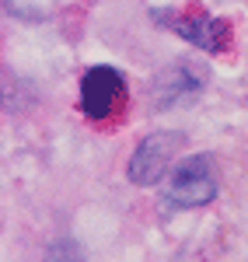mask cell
Masks as SVG:
<instances>
[{
	"mask_svg": "<svg viewBox=\"0 0 248 262\" xmlns=\"http://www.w3.org/2000/svg\"><path fill=\"white\" fill-rule=\"evenodd\" d=\"M217 196V175L207 158H186L175 164V171L168 175L165 185V203L178 206V210H196L207 206Z\"/></svg>",
	"mask_w": 248,
	"mask_h": 262,
	"instance_id": "6da1fadb",
	"label": "cell"
},
{
	"mask_svg": "<svg viewBox=\"0 0 248 262\" xmlns=\"http://www.w3.org/2000/svg\"><path fill=\"white\" fill-rule=\"evenodd\" d=\"M126 98V81L116 67H91L81 77V112L91 122L108 119Z\"/></svg>",
	"mask_w": 248,
	"mask_h": 262,
	"instance_id": "7a4b0ae2",
	"label": "cell"
},
{
	"mask_svg": "<svg viewBox=\"0 0 248 262\" xmlns=\"http://www.w3.org/2000/svg\"><path fill=\"white\" fill-rule=\"evenodd\" d=\"M186 143L182 133H150L147 140L137 143L129 158V182L133 185H154L165 179L168 164L175 161V150Z\"/></svg>",
	"mask_w": 248,
	"mask_h": 262,
	"instance_id": "3957f363",
	"label": "cell"
},
{
	"mask_svg": "<svg viewBox=\"0 0 248 262\" xmlns=\"http://www.w3.org/2000/svg\"><path fill=\"white\" fill-rule=\"evenodd\" d=\"M171 28H175L182 39H189L192 46L207 49V53H220V49L228 46V39H231L228 21L213 18V14H207V11H196V14H189V18L171 21Z\"/></svg>",
	"mask_w": 248,
	"mask_h": 262,
	"instance_id": "277c9868",
	"label": "cell"
},
{
	"mask_svg": "<svg viewBox=\"0 0 248 262\" xmlns=\"http://www.w3.org/2000/svg\"><path fill=\"white\" fill-rule=\"evenodd\" d=\"M203 74L192 67L189 60H178V63H171L165 74L157 77V108H168V105H175V101H182L189 98V95H196L199 88H203Z\"/></svg>",
	"mask_w": 248,
	"mask_h": 262,
	"instance_id": "5b68a950",
	"label": "cell"
},
{
	"mask_svg": "<svg viewBox=\"0 0 248 262\" xmlns=\"http://www.w3.org/2000/svg\"><path fill=\"white\" fill-rule=\"evenodd\" d=\"M46 262H84V252L74 242H56L53 248H49Z\"/></svg>",
	"mask_w": 248,
	"mask_h": 262,
	"instance_id": "8992f818",
	"label": "cell"
}]
</instances>
